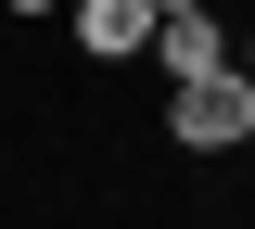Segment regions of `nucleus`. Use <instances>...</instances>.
<instances>
[{
	"instance_id": "nucleus-1",
	"label": "nucleus",
	"mask_w": 255,
	"mask_h": 229,
	"mask_svg": "<svg viewBox=\"0 0 255 229\" xmlns=\"http://www.w3.org/2000/svg\"><path fill=\"white\" fill-rule=\"evenodd\" d=\"M243 140H255V76L243 64L166 89V153H243Z\"/></svg>"
},
{
	"instance_id": "nucleus-2",
	"label": "nucleus",
	"mask_w": 255,
	"mask_h": 229,
	"mask_svg": "<svg viewBox=\"0 0 255 229\" xmlns=\"http://www.w3.org/2000/svg\"><path fill=\"white\" fill-rule=\"evenodd\" d=\"M140 64H153L166 89H179V76H217V64H230V13H217V0H179V13H153V51H140Z\"/></svg>"
},
{
	"instance_id": "nucleus-6",
	"label": "nucleus",
	"mask_w": 255,
	"mask_h": 229,
	"mask_svg": "<svg viewBox=\"0 0 255 229\" xmlns=\"http://www.w3.org/2000/svg\"><path fill=\"white\" fill-rule=\"evenodd\" d=\"M217 13H230V0H217Z\"/></svg>"
},
{
	"instance_id": "nucleus-7",
	"label": "nucleus",
	"mask_w": 255,
	"mask_h": 229,
	"mask_svg": "<svg viewBox=\"0 0 255 229\" xmlns=\"http://www.w3.org/2000/svg\"><path fill=\"white\" fill-rule=\"evenodd\" d=\"M243 76H255V64H243Z\"/></svg>"
},
{
	"instance_id": "nucleus-4",
	"label": "nucleus",
	"mask_w": 255,
	"mask_h": 229,
	"mask_svg": "<svg viewBox=\"0 0 255 229\" xmlns=\"http://www.w3.org/2000/svg\"><path fill=\"white\" fill-rule=\"evenodd\" d=\"M0 13H26V26H38V13H64V0H0Z\"/></svg>"
},
{
	"instance_id": "nucleus-3",
	"label": "nucleus",
	"mask_w": 255,
	"mask_h": 229,
	"mask_svg": "<svg viewBox=\"0 0 255 229\" xmlns=\"http://www.w3.org/2000/svg\"><path fill=\"white\" fill-rule=\"evenodd\" d=\"M77 51L140 64V51H153V0H77Z\"/></svg>"
},
{
	"instance_id": "nucleus-5",
	"label": "nucleus",
	"mask_w": 255,
	"mask_h": 229,
	"mask_svg": "<svg viewBox=\"0 0 255 229\" xmlns=\"http://www.w3.org/2000/svg\"><path fill=\"white\" fill-rule=\"evenodd\" d=\"M153 13H179V0H153Z\"/></svg>"
}]
</instances>
